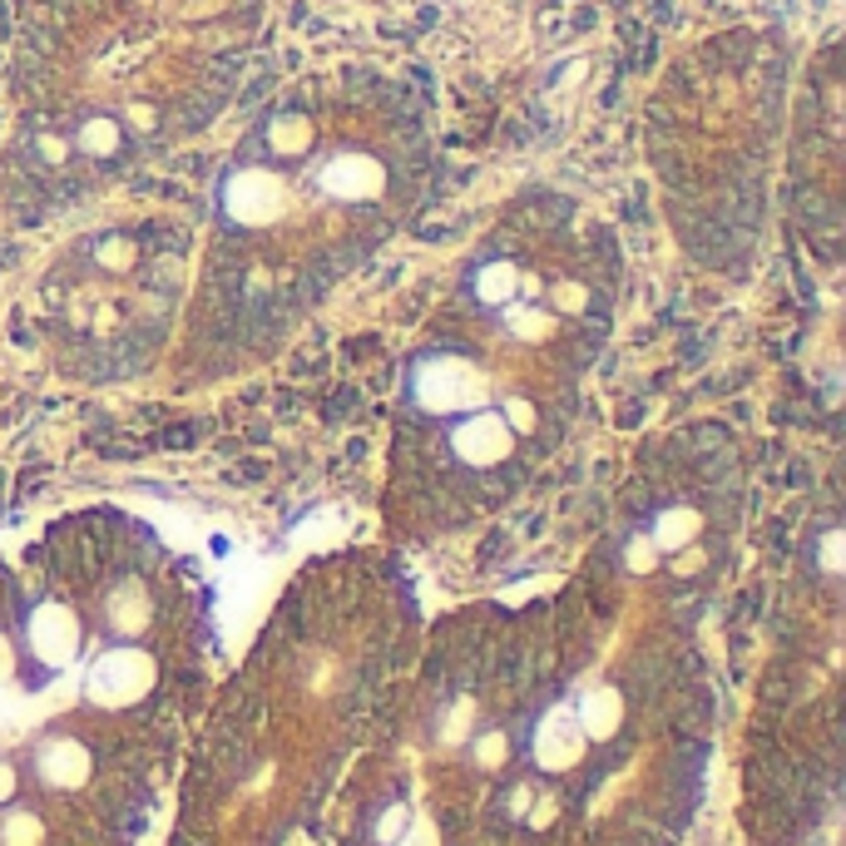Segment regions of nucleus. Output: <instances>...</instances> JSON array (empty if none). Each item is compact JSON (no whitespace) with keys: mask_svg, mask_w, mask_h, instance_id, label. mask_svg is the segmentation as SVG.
I'll return each instance as SVG.
<instances>
[{"mask_svg":"<svg viewBox=\"0 0 846 846\" xmlns=\"http://www.w3.org/2000/svg\"><path fill=\"white\" fill-rule=\"evenodd\" d=\"M154 683V658L140 648H110L104 658H94L90 674V698L104 708H124L134 698H144Z\"/></svg>","mask_w":846,"mask_h":846,"instance_id":"nucleus-1","label":"nucleus"},{"mask_svg":"<svg viewBox=\"0 0 846 846\" xmlns=\"http://www.w3.org/2000/svg\"><path fill=\"white\" fill-rule=\"evenodd\" d=\"M31 648L45 658V664H70L75 648H80V624L65 604H41L31 614Z\"/></svg>","mask_w":846,"mask_h":846,"instance_id":"nucleus-2","label":"nucleus"},{"mask_svg":"<svg viewBox=\"0 0 846 846\" xmlns=\"http://www.w3.org/2000/svg\"><path fill=\"white\" fill-rule=\"evenodd\" d=\"M585 753V727H579L575 713H549L535 733V757L539 767H569Z\"/></svg>","mask_w":846,"mask_h":846,"instance_id":"nucleus-3","label":"nucleus"},{"mask_svg":"<svg viewBox=\"0 0 846 846\" xmlns=\"http://www.w3.org/2000/svg\"><path fill=\"white\" fill-rule=\"evenodd\" d=\"M41 772H45V782H55V787H80L85 777H90V753H85L80 743H70V737H55V743L41 753Z\"/></svg>","mask_w":846,"mask_h":846,"instance_id":"nucleus-4","label":"nucleus"},{"mask_svg":"<svg viewBox=\"0 0 846 846\" xmlns=\"http://www.w3.org/2000/svg\"><path fill=\"white\" fill-rule=\"evenodd\" d=\"M579 727H585V737H609L619 727V717H624V703H619V693H609V688H594V693L579 703Z\"/></svg>","mask_w":846,"mask_h":846,"instance_id":"nucleus-5","label":"nucleus"},{"mask_svg":"<svg viewBox=\"0 0 846 846\" xmlns=\"http://www.w3.org/2000/svg\"><path fill=\"white\" fill-rule=\"evenodd\" d=\"M41 822H35L31 812H11L5 822H0V842L5 846H41Z\"/></svg>","mask_w":846,"mask_h":846,"instance_id":"nucleus-6","label":"nucleus"},{"mask_svg":"<svg viewBox=\"0 0 846 846\" xmlns=\"http://www.w3.org/2000/svg\"><path fill=\"white\" fill-rule=\"evenodd\" d=\"M15 792V767L11 762H0V802Z\"/></svg>","mask_w":846,"mask_h":846,"instance_id":"nucleus-7","label":"nucleus"}]
</instances>
